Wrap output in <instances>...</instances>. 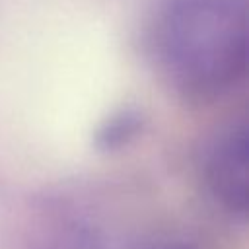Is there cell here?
Here are the masks:
<instances>
[{"label": "cell", "instance_id": "6da1fadb", "mask_svg": "<svg viewBox=\"0 0 249 249\" xmlns=\"http://www.w3.org/2000/svg\"><path fill=\"white\" fill-rule=\"evenodd\" d=\"M160 66L175 91L212 101L245 72L243 0H167L156 27Z\"/></svg>", "mask_w": 249, "mask_h": 249}, {"label": "cell", "instance_id": "7a4b0ae2", "mask_svg": "<svg viewBox=\"0 0 249 249\" xmlns=\"http://www.w3.org/2000/svg\"><path fill=\"white\" fill-rule=\"evenodd\" d=\"M249 140L245 123H231L208 146L202 175L210 196L224 212L245 218L249 202Z\"/></svg>", "mask_w": 249, "mask_h": 249}, {"label": "cell", "instance_id": "3957f363", "mask_svg": "<svg viewBox=\"0 0 249 249\" xmlns=\"http://www.w3.org/2000/svg\"><path fill=\"white\" fill-rule=\"evenodd\" d=\"M35 249H105L99 235L86 224L76 220L58 222L41 233L35 241Z\"/></svg>", "mask_w": 249, "mask_h": 249}, {"label": "cell", "instance_id": "277c9868", "mask_svg": "<svg viewBox=\"0 0 249 249\" xmlns=\"http://www.w3.org/2000/svg\"><path fill=\"white\" fill-rule=\"evenodd\" d=\"M148 249H195L193 245L189 243H183V241H169V243H160V245H152Z\"/></svg>", "mask_w": 249, "mask_h": 249}]
</instances>
